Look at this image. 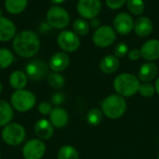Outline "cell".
<instances>
[{
	"label": "cell",
	"instance_id": "obj_36",
	"mask_svg": "<svg viewBox=\"0 0 159 159\" xmlns=\"http://www.w3.org/2000/svg\"><path fill=\"white\" fill-rule=\"evenodd\" d=\"M93 28H99L100 27V24H101V20H98L97 18H93V19H91L90 20V23H89Z\"/></svg>",
	"mask_w": 159,
	"mask_h": 159
},
{
	"label": "cell",
	"instance_id": "obj_21",
	"mask_svg": "<svg viewBox=\"0 0 159 159\" xmlns=\"http://www.w3.org/2000/svg\"><path fill=\"white\" fill-rule=\"evenodd\" d=\"M28 77L22 71H14L9 76V84L16 90L23 89L27 85Z\"/></svg>",
	"mask_w": 159,
	"mask_h": 159
},
{
	"label": "cell",
	"instance_id": "obj_9",
	"mask_svg": "<svg viewBox=\"0 0 159 159\" xmlns=\"http://www.w3.org/2000/svg\"><path fill=\"white\" fill-rule=\"evenodd\" d=\"M48 71V64L40 59H34L25 66V74L27 77L33 81H38L42 79L47 75Z\"/></svg>",
	"mask_w": 159,
	"mask_h": 159
},
{
	"label": "cell",
	"instance_id": "obj_25",
	"mask_svg": "<svg viewBox=\"0 0 159 159\" xmlns=\"http://www.w3.org/2000/svg\"><path fill=\"white\" fill-rule=\"evenodd\" d=\"M58 159H79L78 151L72 145H63L58 152Z\"/></svg>",
	"mask_w": 159,
	"mask_h": 159
},
{
	"label": "cell",
	"instance_id": "obj_19",
	"mask_svg": "<svg viewBox=\"0 0 159 159\" xmlns=\"http://www.w3.org/2000/svg\"><path fill=\"white\" fill-rule=\"evenodd\" d=\"M100 70L106 75H110L117 71L119 67V60L115 55H107L104 56L99 64Z\"/></svg>",
	"mask_w": 159,
	"mask_h": 159
},
{
	"label": "cell",
	"instance_id": "obj_11",
	"mask_svg": "<svg viewBox=\"0 0 159 159\" xmlns=\"http://www.w3.org/2000/svg\"><path fill=\"white\" fill-rule=\"evenodd\" d=\"M46 153V145L40 139L28 141L23 148L22 155L25 159H41Z\"/></svg>",
	"mask_w": 159,
	"mask_h": 159
},
{
	"label": "cell",
	"instance_id": "obj_10",
	"mask_svg": "<svg viewBox=\"0 0 159 159\" xmlns=\"http://www.w3.org/2000/svg\"><path fill=\"white\" fill-rule=\"evenodd\" d=\"M58 46L66 52H74L80 46V39L75 32L62 31L57 37Z\"/></svg>",
	"mask_w": 159,
	"mask_h": 159
},
{
	"label": "cell",
	"instance_id": "obj_1",
	"mask_svg": "<svg viewBox=\"0 0 159 159\" xmlns=\"http://www.w3.org/2000/svg\"><path fill=\"white\" fill-rule=\"evenodd\" d=\"M14 52L22 58H32L40 48V39L36 33L29 30L22 31L15 35L12 42Z\"/></svg>",
	"mask_w": 159,
	"mask_h": 159
},
{
	"label": "cell",
	"instance_id": "obj_37",
	"mask_svg": "<svg viewBox=\"0 0 159 159\" xmlns=\"http://www.w3.org/2000/svg\"><path fill=\"white\" fill-rule=\"evenodd\" d=\"M65 0H50V2L53 4V5H57V6H59L60 4H61V3H63Z\"/></svg>",
	"mask_w": 159,
	"mask_h": 159
},
{
	"label": "cell",
	"instance_id": "obj_8",
	"mask_svg": "<svg viewBox=\"0 0 159 159\" xmlns=\"http://www.w3.org/2000/svg\"><path fill=\"white\" fill-rule=\"evenodd\" d=\"M76 9L82 18L91 20L100 14L102 2L101 0H78Z\"/></svg>",
	"mask_w": 159,
	"mask_h": 159
},
{
	"label": "cell",
	"instance_id": "obj_35",
	"mask_svg": "<svg viewBox=\"0 0 159 159\" xmlns=\"http://www.w3.org/2000/svg\"><path fill=\"white\" fill-rule=\"evenodd\" d=\"M128 56H129V60H131V61H137V60H139L142 57L141 50L138 49V48H133L130 51H129Z\"/></svg>",
	"mask_w": 159,
	"mask_h": 159
},
{
	"label": "cell",
	"instance_id": "obj_28",
	"mask_svg": "<svg viewBox=\"0 0 159 159\" xmlns=\"http://www.w3.org/2000/svg\"><path fill=\"white\" fill-rule=\"evenodd\" d=\"M73 29L77 35H86L89 32V24L85 19H76L73 23Z\"/></svg>",
	"mask_w": 159,
	"mask_h": 159
},
{
	"label": "cell",
	"instance_id": "obj_20",
	"mask_svg": "<svg viewBox=\"0 0 159 159\" xmlns=\"http://www.w3.org/2000/svg\"><path fill=\"white\" fill-rule=\"evenodd\" d=\"M133 29L139 36L145 37V36H148L152 33L153 22L147 17H141L137 19V20L134 22Z\"/></svg>",
	"mask_w": 159,
	"mask_h": 159
},
{
	"label": "cell",
	"instance_id": "obj_38",
	"mask_svg": "<svg viewBox=\"0 0 159 159\" xmlns=\"http://www.w3.org/2000/svg\"><path fill=\"white\" fill-rule=\"evenodd\" d=\"M155 88H156V92L159 95V77L157 79L156 84H155Z\"/></svg>",
	"mask_w": 159,
	"mask_h": 159
},
{
	"label": "cell",
	"instance_id": "obj_26",
	"mask_svg": "<svg viewBox=\"0 0 159 159\" xmlns=\"http://www.w3.org/2000/svg\"><path fill=\"white\" fill-rule=\"evenodd\" d=\"M47 81H48V84L55 89H60L63 88L64 84H65L64 76L62 75H61L59 73H55V72L48 75Z\"/></svg>",
	"mask_w": 159,
	"mask_h": 159
},
{
	"label": "cell",
	"instance_id": "obj_18",
	"mask_svg": "<svg viewBox=\"0 0 159 159\" xmlns=\"http://www.w3.org/2000/svg\"><path fill=\"white\" fill-rule=\"evenodd\" d=\"M49 117L51 124L53 125V127L56 128H63L67 125L69 121L68 113L61 107L53 108L51 113L49 114Z\"/></svg>",
	"mask_w": 159,
	"mask_h": 159
},
{
	"label": "cell",
	"instance_id": "obj_30",
	"mask_svg": "<svg viewBox=\"0 0 159 159\" xmlns=\"http://www.w3.org/2000/svg\"><path fill=\"white\" fill-rule=\"evenodd\" d=\"M138 92L144 98H150L154 96L156 92V88L150 82H143L139 87Z\"/></svg>",
	"mask_w": 159,
	"mask_h": 159
},
{
	"label": "cell",
	"instance_id": "obj_4",
	"mask_svg": "<svg viewBox=\"0 0 159 159\" xmlns=\"http://www.w3.org/2000/svg\"><path fill=\"white\" fill-rule=\"evenodd\" d=\"M12 107L19 112H27L33 109L36 102V98L30 90L20 89L13 92L10 98Z\"/></svg>",
	"mask_w": 159,
	"mask_h": 159
},
{
	"label": "cell",
	"instance_id": "obj_31",
	"mask_svg": "<svg viewBox=\"0 0 159 159\" xmlns=\"http://www.w3.org/2000/svg\"><path fill=\"white\" fill-rule=\"evenodd\" d=\"M115 56L117 58H123L129 53V46L125 42H120L118 43L114 49Z\"/></svg>",
	"mask_w": 159,
	"mask_h": 159
},
{
	"label": "cell",
	"instance_id": "obj_2",
	"mask_svg": "<svg viewBox=\"0 0 159 159\" xmlns=\"http://www.w3.org/2000/svg\"><path fill=\"white\" fill-rule=\"evenodd\" d=\"M140 79L129 73L118 75L114 80V89L122 97H131L135 95L140 87Z\"/></svg>",
	"mask_w": 159,
	"mask_h": 159
},
{
	"label": "cell",
	"instance_id": "obj_23",
	"mask_svg": "<svg viewBox=\"0 0 159 159\" xmlns=\"http://www.w3.org/2000/svg\"><path fill=\"white\" fill-rule=\"evenodd\" d=\"M13 118L12 106L4 100H0V127L7 126Z\"/></svg>",
	"mask_w": 159,
	"mask_h": 159
},
{
	"label": "cell",
	"instance_id": "obj_29",
	"mask_svg": "<svg viewBox=\"0 0 159 159\" xmlns=\"http://www.w3.org/2000/svg\"><path fill=\"white\" fill-rule=\"evenodd\" d=\"M127 7L129 12L134 15H141L145 9L143 0H127Z\"/></svg>",
	"mask_w": 159,
	"mask_h": 159
},
{
	"label": "cell",
	"instance_id": "obj_17",
	"mask_svg": "<svg viewBox=\"0 0 159 159\" xmlns=\"http://www.w3.org/2000/svg\"><path fill=\"white\" fill-rule=\"evenodd\" d=\"M157 65L153 61H148L141 66L138 73V77L143 82H150L157 76Z\"/></svg>",
	"mask_w": 159,
	"mask_h": 159
},
{
	"label": "cell",
	"instance_id": "obj_32",
	"mask_svg": "<svg viewBox=\"0 0 159 159\" xmlns=\"http://www.w3.org/2000/svg\"><path fill=\"white\" fill-rule=\"evenodd\" d=\"M38 111L41 115H44V116H47V115H49L52 111V107H51V104L49 102H41L39 105H38Z\"/></svg>",
	"mask_w": 159,
	"mask_h": 159
},
{
	"label": "cell",
	"instance_id": "obj_27",
	"mask_svg": "<svg viewBox=\"0 0 159 159\" xmlns=\"http://www.w3.org/2000/svg\"><path fill=\"white\" fill-rule=\"evenodd\" d=\"M13 61V53L8 48H0V69H6L9 67L12 64Z\"/></svg>",
	"mask_w": 159,
	"mask_h": 159
},
{
	"label": "cell",
	"instance_id": "obj_7",
	"mask_svg": "<svg viewBox=\"0 0 159 159\" xmlns=\"http://www.w3.org/2000/svg\"><path fill=\"white\" fill-rule=\"evenodd\" d=\"M116 39V34L114 28L108 25L100 26L93 34V43L99 48H107Z\"/></svg>",
	"mask_w": 159,
	"mask_h": 159
},
{
	"label": "cell",
	"instance_id": "obj_39",
	"mask_svg": "<svg viewBox=\"0 0 159 159\" xmlns=\"http://www.w3.org/2000/svg\"><path fill=\"white\" fill-rule=\"evenodd\" d=\"M1 91H2V84L0 82V93H1Z\"/></svg>",
	"mask_w": 159,
	"mask_h": 159
},
{
	"label": "cell",
	"instance_id": "obj_40",
	"mask_svg": "<svg viewBox=\"0 0 159 159\" xmlns=\"http://www.w3.org/2000/svg\"><path fill=\"white\" fill-rule=\"evenodd\" d=\"M157 159H159V154H158V157H157Z\"/></svg>",
	"mask_w": 159,
	"mask_h": 159
},
{
	"label": "cell",
	"instance_id": "obj_22",
	"mask_svg": "<svg viewBox=\"0 0 159 159\" xmlns=\"http://www.w3.org/2000/svg\"><path fill=\"white\" fill-rule=\"evenodd\" d=\"M28 0H5L4 6L6 10L12 15L21 13L27 7Z\"/></svg>",
	"mask_w": 159,
	"mask_h": 159
},
{
	"label": "cell",
	"instance_id": "obj_12",
	"mask_svg": "<svg viewBox=\"0 0 159 159\" xmlns=\"http://www.w3.org/2000/svg\"><path fill=\"white\" fill-rule=\"evenodd\" d=\"M134 27V20L132 17L126 13L121 12L117 14L114 19V29L120 34H129Z\"/></svg>",
	"mask_w": 159,
	"mask_h": 159
},
{
	"label": "cell",
	"instance_id": "obj_34",
	"mask_svg": "<svg viewBox=\"0 0 159 159\" xmlns=\"http://www.w3.org/2000/svg\"><path fill=\"white\" fill-rule=\"evenodd\" d=\"M64 101H65V97H64V95H63L61 92H57V93H55V94L52 96V98H51V102H52V103L55 104V105H61V103L64 102Z\"/></svg>",
	"mask_w": 159,
	"mask_h": 159
},
{
	"label": "cell",
	"instance_id": "obj_6",
	"mask_svg": "<svg viewBox=\"0 0 159 159\" xmlns=\"http://www.w3.org/2000/svg\"><path fill=\"white\" fill-rule=\"evenodd\" d=\"M25 129L24 128L17 123H9L2 130L3 141L11 146H16L20 144L25 139Z\"/></svg>",
	"mask_w": 159,
	"mask_h": 159
},
{
	"label": "cell",
	"instance_id": "obj_5",
	"mask_svg": "<svg viewBox=\"0 0 159 159\" xmlns=\"http://www.w3.org/2000/svg\"><path fill=\"white\" fill-rule=\"evenodd\" d=\"M47 21L55 29H63L68 26L70 22V15L63 7L53 5L47 12Z\"/></svg>",
	"mask_w": 159,
	"mask_h": 159
},
{
	"label": "cell",
	"instance_id": "obj_16",
	"mask_svg": "<svg viewBox=\"0 0 159 159\" xmlns=\"http://www.w3.org/2000/svg\"><path fill=\"white\" fill-rule=\"evenodd\" d=\"M34 132L38 139L42 141L48 140L54 133L53 125L47 119H39L34 124Z\"/></svg>",
	"mask_w": 159,
	"mask_h": 159
},
{
	"label": "cell",
	"instance_id": "obj_3",
	"mask_svg": "<svg viewBox=\"0 0 159 159\" xmlns=\"http://www.w3.org/2000/svg\"><path fill=\"white\" fill-rule=\"evenodd\" d=\"M102 111L110 119L120 118L127 111V102L118 94L109 95L102 102Z\"/></svg>",
	"mask_w": 159,
	"mask_h": 159
},
{
	"label": "cell",
	"instance_id": "obj_14",
	"mask_svg": "<svg viewBox=\"0 0 159 159\" xmlns=\"http://www.w3.org/2000/svg\"><path fill=\"white\" fill-rule=\"evenodd\" d=\"M70 63V58L66 52H57L55 53L49 60L48 66L49 68L55 72L60 73L64 71Z\"/></svg>",
	"mask_w": 159,
	"mask_h": 159
},
{
	"label": "cell",
	"instance_id": "obj_13",
	"mask_svg": "<svg viewBox=\"0 0 159 159\" xmlns=\"http://www.w3.org/2000/svg\"><path fill=\"white\" fill-rule=\"evenodd\" d=\"M142 57L148 61H154L159 59V40L151 39L146 41L141 48Z\"/></svg>",
	"mask_w": 159,
	"mask_h": 159
},
{
	"label": "cell",
	"instance_id": "obj_15",
	"mask_svg": "<svg viewBox=\"0 0 159 159\" xmlns=\"http://www.w3.org/2000/svg\"><path fill=\"white\" fill-rule=\"evenodd\" d=\"M16 35V26L7 18L0 16V41L6 42L13 39Z\"/></svg>",
	"mask_w": 159,
	"mask_h": 159
},
{
	"label": "cell",
	"instance_id": "obj_33",
	"mask_svg": "<svg viewBox=\"0 0 159 159\" xmlns=\"http://www.w3.org/2000/svg\"><path fill=\"white\" fill-rule=\"evenodd\" d=\"M125 3H127V0H106V5L111 9H118Z\"/></svg>",
	"mask_w": 159,
	"mask_h": 159
},
{
	"label": "cell",
	"instance_id": "obj_41",
	"mask_svg": "<svg viewBox=\"0 0 159 159\" xmlns=\"http://www.w3.org/2000/svg\"><path fill=\"white\" fill-rule=\"evenodd\" d=\"M0 156H1V154H0Z\"/></svg>",
	"mask_w": 159,
	"mask_h": 159
},
{
	"label": "cell",
	"instance_id": "obj_24",
	"mask_svg": "<svg viewBox=\"0 0 159 159\" xmlns=\"http://www.w3.org/2000/svg\"><path fill=\"white\" fill-rule=\"evenodd\" d=\"M102 116H103V114H102V109L95 107V108L90 109L88 112L87 116H86V120H87L89 125L96 127V126H98V125H100L102 123Z\"/></svg>",
	"mask_w": 159,
	"mask_h": 159
}]
</instances>
